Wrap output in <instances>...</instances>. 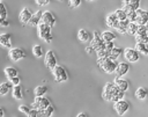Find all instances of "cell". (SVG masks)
Here are the masks:
<instances>
[{"instance_id":"cell-52","label":"cell","mask_w":148,"mask_h":117,"mask_svg":"<svg viewBox=\"0 0 148 117\" xmlns=\"http://www.w3.org/2000/svg\"><path fill=\"white\" fill-rule=\"evenodd\" d=\"M0 2H1V0H0Z\"/></svg>"},{"instance_id":"cell-51","label":"cell","mask_w":148,"mask_h":117,"mask_svg":"<svg viewBox=\"0 0 148 117\" xmlns=\"http://www.w3.org/2000/svg\"><path fill=\"white\" fill-rule=\"evenodd\" d=\"M59 1H64V0H59Z\"/></svg>"},{"instance_id":"cell-45","label":"cell","mask_w":148,"mask_h":117,"mask_svg":"<svg viewBox=\"0 0 148 117\" xmlns=\"http://www.w3.org/2000/svg\"><path fill=\"white\" fill-rule=\"evenodd\" d=\"M20 78L18 76H15V78H13L12 80H10V82H12V85L13 86H20Z\"/></svg>"},{"instance_id":"cell-39","label":"cell","mask_w":148,"mask_h":117,"mask_svg":"<svg viewBox=\"0 0 148 117\" xmlns=\"http://www.w3.org/2000/svg\"><path fill=\"white\" fill-rule=\"evenodd\" d=\"M0 19H7V9L2 2H0Z\"/></svg>"},{"instance_id":"cell-49","label":"cell","mask_w":148,"mask_h":117,"mask_svg":"<svg viewBox=\"0 0 148 117\" xmlns=\"http://www.w3.org/2000/svg\"><path fill=\"white\" fill-rule=\"evenodd\" d=\"M130 0H123V3H127Z\"/></svg>"},{"instance_id":"cell-1","label":"cell","mask_w":148,"mask_h":117,"mask_svg":"<svg viewBox=\"0 0 148 117\" xmlns=\"http://www.w3.org/2000/svg\"><path fill=\"white\" fill-rule=\"evenodd\" d=\"M97 65L102 68V71H104L108 74H111V73L116 72L118 63L110 58H101V59H97Z\"/></svg>"},{"instance_id":"cell-5","label":"cell","mask_w":148,"mask_h":117,"mask_svg":"<svg viewBox=\"0 0 148 117\" xmlns=\"http://www.w3.org/2000/svg\"><path fill=\"white\" fill-rule=\"evenodd\" d=\"M116 89H117V86L113 82H106L103 88V92H102V97L105 101H111Z\"/></svg>"},{"instance_id":"cell-28","label":"cell","mask_w":148,"mask_h":117,"mask_svg":"<svg viewBox=\"0 0 148 117\" xmlns=\"http://www.w3.org/2000/svg\"><path fill=\"white\" fill-rule=\"evenodd\" d=\"M135 50L143 54V56H148V47H147V44H142V43H136L135 44Z\"/></svg>"},{"instance_id":"cell-20","label":"cell","mask_w":148,"mask_h":117,"mask_svg":"<svg viewBox=\"0 0 148 117\" xmlns=\"http://www.w3.org/2000/svg\"><path fill=\"white\" fill-rule=\"evenodd\" d=\"M139 5H140V0H130L127 3H124V8L125 10L127 9H132V10H138L139 9Z\"/></svg>"},{"instance_id":"cell-24","label":"cell","mask_w":148,"mask_h":117,"mask_svg":"<svg viewBox=\"0 0 148 117\" xmlns=\"http://www.w3.org/2000/svg\"><path fill=\"white\" fill-rule=\"evenodd\" d=\"M128 24H130V21H128V20L119 21L118 27L116 28V30H117L118 32H120V34H125V32L127 31V27H128Z\"/></svg>"},{"instance_id":"cell-30","label":"cell","mask_w":148,"mask_h":117,"mask_svg":"<svg viewBox=\"0 0 148 117\" xmlns=\"http://www.w3.org/2000/svg\"><path fill=\"white\" fill-rule=\"evenodd\" d=\"M124 95H125V92H123V90H120L119 88H117L116 92H114V94H113V96H112L111 102L114 103V102H117V101L123 100V98H124Z\"/></svg>"},{"instance_id":"cell-27","label":"cell","mask_w":148,"mask_h":117,"mask_svg":"<svg viewBox=\"0 0 148 117\" xmlns=\"http://www.w3.org/2000/svg\"><path fill=\"white\" fill-rule=\"evenodd\" d=\"M12 82H2L0 83V95H7L9 93V89L12 88Z\"/></svg>"},{"instance_id":"cell-35","label":"cell","mask_w":148,"mask_h":117,"mask_svg":"<svg viewBox=\"0 0 148 117\" xmlns=\"http://www.w3.org/2000/svg\"><path fill=\"white\" fill-rule=\"evenodd\" d=\"M125 10V9H124ZM126 13H127V20L130 21V22H135V20H136V10H132V9H127V10H125Z\"/></svg>"},{"instance_id":"cell-37","label":"cell","mask_w":148,"mask_h":117,"mask_svg":"<svg viewBox=\"0 0 148 117\" xmlns=\"http://www.w3.org/2000/svg\"><path fill=\"white\" fill-rule=\"evenodd\" d=\"M148 34V29L146 25H138V31H136V35H140V36H143V35H147ZM135 35V36H136Z\"/></svg>"},{"instance_id":"cell-15","label":"cell","mask_w":148,"mask_h":117,"mask_svg":"<svg viewBox=\"0 0 148 117\" xmlns=\"http://www.w3.org/2000/svg\"><path fill=\"white\" fill-rule=\"evenodd\" d=\"M130 70V65L127 63H119L116 70V75L118 78H121L123 75H125Z\"/></svg>"},{"instance_id":"cell-18","label":"cell","mask_w":148,"mask_h":117,"mask_svg":"<svg viewBox=\"0 0 148 117\" xmlns=\"http://www.w3.org/2000/svg\"><path fill=\"white\" fill-rule=\"evenodd\" d=\"M42 16H43V12H42V10H37V12L32 15V17H31V20H30V22H29L28 24H30V25H32V27L38 25V24L42 22Z\"/></svg>"},{"instance_id":"cell-41","label":"cell","mask_w":148,"mask_h":117,"mask_svg":"<svg viewBox=\"0 0 148 117\" xmlns=\"http://www.w3.org/2000/svg\"><path fill=\"white\" fill-rule=\"evenodd\" d=\"M81 5V0H69V6L72 8H76Z\"/></svg>"},{"instance_id":"cell-4","label":"cell","mask_w":148,"mask_h":117,"mask_svg":"<svg viewBox=\"0 0 148 117\" xmlns=\"http://www.w3.org/2000/svg\"><path fill=\"white\" fill-rule=\"evenodd\" d=\"M52 74L54 76V81L56 82H64V81H66L68 79L67 72L61 65H57L54 67V70L52 71Z\"/></svg>"},{"instance_id":"cell-50","label":"cell","mask_w":148,"mask_h":117,"mask_svg":"<svg viewBox=\"0 0 148 117\" xmlns=\"http://www.w3.org/2000/svg\"><path fill=\"white\" fill-rule=\"evenodd\" d=\"M87 1H94V0H87Z\"/></svg>"},{"instance_id":"cell-13","label":"cell","mask_w":148,"mask_h":117,"mask_svg":"<svg viewBox=\"0 0 148 117\" xmlns=\"http://www.w3.org/2000/svg\"><path fill=\"white\" fill-rule=\"evenodd\" d=\"M12 36L8 32H3V34H0V45H2L3 47L6 49H13L12 47Z\"/></svg>"},{"instance_id":"cell-43","label":"cell","mask_w":148,"mask_h":117,"mask_svg":"<svg viewBox=\"0 0 148 117\" xmlns=\"http://www.w3.org/2000/svg\"><path fill=\"white\" fill-rule=\"evenodd\" d=\"M27 116H28V117H37V116H39V115H38V110H37V109H31L30 112H29Z\"/></svg>"},{"instance_id":"cell-47","label":"cell","mask_w":148,"mask_h":117,"mask_svg":"<svg viewBox=\"0 0 148 117\" xmlns=\"http://www.w3.org/2000/svg\"><path fill=\"white\" fill-rule=\"evenodd\" d=\"M76 117H87V115H86L84 112H80V114H79Z\"/></svg>"},{"instance_id":"cell-7","label":"cell","mask_w":148,"mask_h":117,"mask_svg":"<svg viewBox=\"0 0 148 117\" xmlns=\"http://www.w3.org/2000/svg\"><path fill=\"white\" fill-rule=\"evenodd\" d=\"M44 63H45V66H46L50 71H53V70H54V67L57 66V58H56L53 51L49 50V51L45 53Z\"/></svg>"},{"instance_id":"cell-3","label":"cell","mask_w":148,"mask_h":117,"mask_svg":"<svg viewBox=\"0 0 148 117\" xmlns=\"http://www.w3.org/2000/svg\"><path fill=\"white\" fill-rule=\"evenodd\" d=\"M90 46L94 49L95 52H98V51L105 49V42L102 39L98 31H94V36H92V39L90 42Z\"/></svg>"},{"instance_id":"cell-38","label":"cell","mask_w":148,"mask_h":117,"mask_svg":"<svg viewBox=\"0 0 148 117\" xmlns=\"http://www.w3.org/2000/svg\"><path fill=\"white\" fill-rule=\"evenodd\" d=\"M96 53H97V59H101V58H109V54H110V52L106 51L105 49H104V50H101V51H98V52H96Z\"/></svg>"},{"instance_id":"cell-8","label":"cell","mask_w":148,"mask_h":117,"mask_svg":"<svg viewBox=\"0 0 148 117\" xmlns=\"http://www.w3.org/2000/svg\"><path fill=\"white\" fill-rule=\"evenodd\" d=\"M49 105H51L50 101L47 98H45L44 96H35V101L32 102L31 107L34 109H37V110H42V109H45L47 108Z\"/></svg>"},{"instance_id":"cell-17","label":"cell","mask_w":148,"mask_h":117,"mask_svg":"<svg viewBox=\"0 0 148 117\" xmlns=\"http://www.w3.org/2000/svg\"><path fill=\"white\" fill-rule=\"evenodd\" d=\"M118 23H119V20L117 19L116 14L114 13H111L106 16V24L110 27V28H117L118 27Z\"/></svg>"},{"instance_id":"cell-23","label":"cell","mask_w":148,"mask_h":117,"mask_svg":"<svg viewBox=\"0 0 148 117\" xmlns=\"http://www.w3.org/2000/svg\"><path fill=\"white\" fill-rule=\"evenodd\" d=\"M5 74H6V76H7V79H8V80H12L13 78L17 76V71H16V68H15V67L8 66V67H6V68H5Z\"/></svg>"},{"instance_id":"cell-14","label":"cell","mask_w":148,"mask_h":117,"mask_svg":"<svg viewBox=\"0 0 148 117\" xmlns=\"http://www.w3.org/2000/svg\"><path fill=\"white\" fill-rule=\"evenodd\" d=\"M32 15H34V14L30 12V9L27 8V7H24V8H22V10L20 12V21H21L23 24H27V23L30 22Z\"/></svg>"},{"instance_id":"cell-6","label":"cell","mask_w":148,"mask_h":117,"mask_svg":"<svg viewBox=\"0 0 148 117\" xmlns=\"http://www.w3.org/2000/svg\"><path fill=\"white\" fill-rule=\"evenodd\" d=\"M113 108H114L116 112H117L119 116H124V115L128 111V109H130V103H128L126 100H120V101L114 102Z\"/></svg>"},{"instance_id":"cell-29","label":"cell","mask_w":148,"mask_h":117,"mask_svg":"<svg viewBox=\"0 0 148 117\" xmlns=\"http://www.w3.org/2000/svg\"><path fill=\"white\" fill-rule=\"evenodd\" d=\"M136 31H138V24H136L135 22H130V24H128V27H127V31H126V34H128V35L135 37Z\"/></svg>"},{"instance_id":"cell-34","label":"cell","mask_w":148,"mask_h":117,"mask_svg":"<svg viewBox=\"0 0 148 117\" xmlns=\"http://www.w3.org/2000/svg\"><path fill=\"white\" fill-rule=\"evenodd\" d=\"M114 14H116V16H117V19L119 20V21H125V20H127V13L121 8V9H117L116 12H114Z\"/></svg>"},{"instance_id":"cell-11","label":"cell","mask_w":148,"mask_h":117,"mask_svg":"<svg viewBox=\"0 0 148 117\" xmlns=\"http://www.w3.org/2000/svg\"><path fill=\"white\" fill-rule=\"evenodd\" d=\"M135 23L138 25H146L148 23V12L139 8L136 10V20H135Z\"/></svg>"},{"instance_id":"cell-48","label":"cell","mask_w":148,"mask_h":117,"mask_svg":"<svg viewBox=\"0 0 148 117\" xmlns=\"http://www.w3.org/2000/svg\"><path fill=\"white\" fill-rule=\"evenodd\" d=\"M3 115H5V110L2 108H0V117H3Z\"/></svg>"},{"instance_id":"cell-12","label":"cell","mask_w":148,"mask_h":117,"mask_svg":"<svg viewBox=\"0 0 148 117\" xmlns=\"http://www.w3.org/2000/svg\"><path fill=\"white\" fill-rule=\"evenodd\" d=\"M42 22L45 23V24H47V25H50L51 28L54 27V25H56V17H54V15L52 14V12H50V10L43 12Z\"/></svg>"},{"instance_id":"cell-9","label":"cell","mask_w":148,"mask_h":117,"mask_svg":"<svg viewBox=\"0 0 148 117\" xmlns=\"http://www.w3.org/2000/svg\"><path fill=\"white\" fill-rule=\"evenodd\" d=\"M8 56H9V58H10V60H13V61H18V60L25 58V52H24V50L21 49V47H13V49L9 50Z\"/></svg>"},{"instance_id":"cell-32","label":"cell","mask_w":148,"mask_h":117,"mask_svg":"<svg viewBox=\"0 0 148 117\" xmlns=\"http://www.w3.org/2000/svg\"><path fill=\"white\" fill-rule=\"evenodd\" d=\"M23 96L22 94V88L20 86H14L13 87V97L16 100H21Z\"/></svg>"},{"instance_id":"cell-21","label":"cell","mask_w":148,"mask_h":117,"mask_svg":"<svg viewBox=\"0 0 148 117\" xmlns=\"http://www.w3.org/2000/svg\"><path fill=\"white\" fill-rule=\"evenodd\" d=\"M101 37H102V39H103L104 42H113V41L116 39V35H114L112 31H110V30L103 31L102 35H101Z\"/></svg>"},{"instance_id":"cell-22","label":"cell","mask_w":148,"mask_h":117,"mask_svg":"<svg viewBox=\"0 0 148 117\" xmlns=\"http://www.w3.org/2000/svg\"><path fill=\"white\" fill-rule=\"evenodd\" d=\"M54 112V108L52 105H49L47 108L45 109H42V110H38V115L40 117H51Z\"/></svg>"},{"instance_id":"cell-44","label":"cell","mask_w":148,"mask_h":117,"mask_svg":"<svg viewBox=\"0 0 148 117\" xmlns=\"http://www.w3.org/2000/svg\"><path fill=\"white\" fill-rule=\"evenodd\" d=\"M38 6H46L50 3V0H35Z\"/></svg>"},{"instance_id":"cell-31","label":"cell","mask_w":148,"mask_h":117,"mask_svg":"<svg viewBox=\"0 0 148 117\" xmlns=\"http://www.w3.org/2000/svg\"><path fill=\"white\" fill-rule=\"evenodd\" d=\"M32 53H34V56L37 57V58L43 57V56H44V50H43L42 45H37V44L34 45V47H32Z\"/></svg>"},{"instance_id":"cell-40","label":"cell","mask_w":148,"mask_h":117,"mask_svg":"<svg viewBox=\"0 0 148 117\" xmlns=\"http://www.w3.org/2000/svg\"><path fill=\"white\" fill-rule=\"evenodd\" d=\"M18 110H20L21 112H23V114L28 115V114L30 112V110H31V109H29V108H28V105H25V104H21V105L18 107Z\"/></svg>"},{"instance_id":"cell-26","label":"cell","mask_w":148,"mask_h":117,"mask_svg":"<svg viewBox=\"0 0 148 117\" xmlns=\"http://www.w3.org/2000/svg\"><path fill=\"white\" fill-rule=\"evenodd\" d=\"M121 52H124V50L123 49H120V47H113V50L110 52V54H109V58L110 59H112V60H116L117 61V59L120 57V54H121Z\"/></svg>"},{"instance_id":"cell-16","label":"cell","mask_w":148,"mask_h":117,"mask_svg":"<svg viewBox=\"0 0 148 117\" xmlns=\"http://www.w3.org/2000/svg\"><path fill=\"white\" fill-rule=\"evenodd\" d=\"M113 83L117 86V88H119V89L123 90V92H126V90L128 89V86H130L127 80H125V79H123V78H118V76L114 78Z\"/></svg>"},{"instance_id":"cell-46","label":"cell","mask_w":148,"mask_h":117,"mask_svg":"<svg viewBox=\"0 0 148 117\" xmlns=\"http://www.w3.org/2000/svg\"><path fill=\"white\" fill-rule=\"evenodd\" d=\"M92 51H94V49H92L91 46H87V47H86V52H87V53H91Z\"/></svg>"},{"instance_id":"cell-19","label":"cell","mask_w":148,"mask_h":117,"mask_svg":"<svg viewBox=\"0 0 148 117\" xmlns=\"http://www.w3.org/2000/svg\"><path fill=\"white\" fill-rule=\"evenodd\" d=\"M77 38H79L80 42L86 43V42H88V41L90 39V34H89V31L86 30V29H80L79 32H77Z\"/></svg>"},{"instance_id":"cell-42","label":"cell","mask_w":148,"mask_h":117,"mask_svg":"<svg viewBox=\"0 0 148 117\" xmlns=\"http://www.w3.org/2000/svg\"><path fill=\"white\" fill-rule=\"evenodd\" d=\"M113 47H114L113 42H105V50H106V51L111 52V51L113 50Z\"/></svg>"},{"instance_id":"cell-36","label":"cell","mask_w":148,"mask_h":117,"mask_svg":"<svg viewBox=\"0 0 148 117\" xmlns=\"http://www.w3.org/2000/svg\"><path fill=\"white\" fill-rule=\"evenodd\" d=\"M135 41H136V43H142V44H148V34H147V35H143V36H140V35H136V36H135Z\"/></svg>"},{"instance_id":"cell-25","label":"cell","mask_w":148,"mask_h":117,"mask_svg":"<svg viewBox=\"0 0 148 117\" xmlns=\"http://www.w3.org/2000/svg\"><path fill=\"white\" fill-rule=\"evenodd\" d=\"M147 94H148V92H147V89L145 87H139L135 90V94L134 95H135V97L138 100H145L147 97Z\"/></svg>"},{"instance_id":"cell-2","label":"cell","mask_w":148,"mask_h":117,"mask_svg":"<svg viewBox=\"0 0 148 117\" xmlns=\"http://www.w3.org/2000/svg\"><path fill=\"white\" fill-rule=\"evenodd\" d=\"M37 29H38V36H39L40 39H43L46 43L52 42V34H51V27L50 25L40 22L37 25Z\"/></svg>"},{"instance_id":"cell-33","label":"cell","mask_w":148,"mask_h":117,"mask_svg":"<svg viewBox=\"0 0 148 117\" xmlns=\"http://www.w3.org/2000/svg\"><path fill=\"white\" fill-rule=\"evenodd\" d=\"M46 92H47V88L45 86H37L34 90L35 96H44L46 94Z\"/></svg>"},{"instance_id":"cell-10","label":"cell","mask_w":148,"mask_h":117,"mask_svg":"<svg viewBox=\"0 0 148 117\" xmlns=\"http://www.w3.org/2000/svg\"><path fill=\"white\" fill-rule=\"evenodd\" d=\"M124 57L127 61L130 63H135L139 60V52L135 50V49H132V47H126L124 50Z\"/></svg>"}]
</instances>
